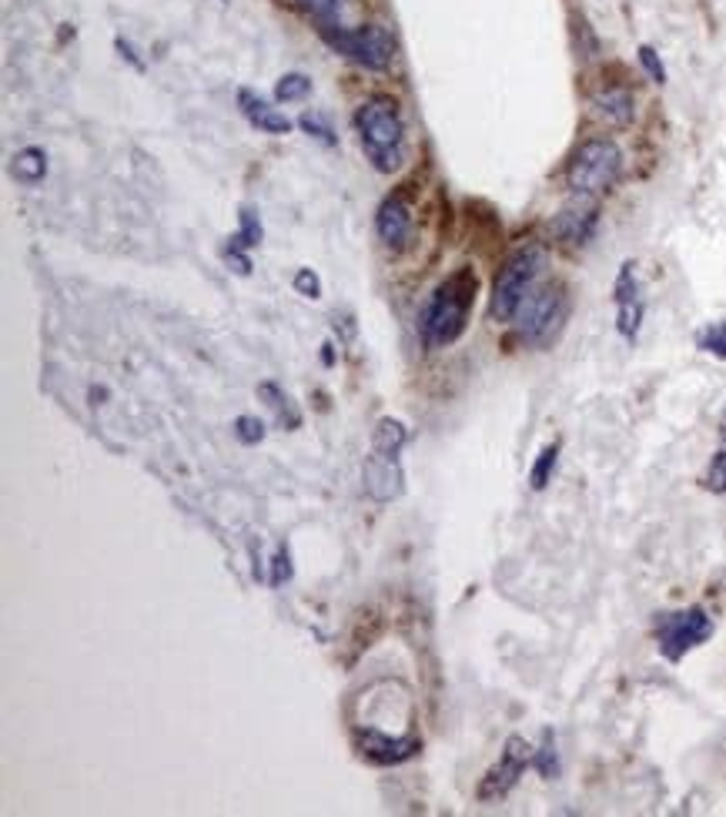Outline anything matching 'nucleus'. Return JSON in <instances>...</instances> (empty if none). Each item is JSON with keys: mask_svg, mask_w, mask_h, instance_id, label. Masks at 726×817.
Listing matches in <instances>:
<instances>
[{"mask_svg": "<svg viewBox=\"0 0 726 817\" xmlns=\"http://www.w3.org/2000/svg\"><path fill=\"white\" fill-rule=\"evenodd\" d=\"M706 489L713 493H726V449H719L709 463V473H706Z\"/></svg>", "mask_w": 726, "mask_h": 817, "instance_id": "25", "label": "nucleus"}, {"mask_svg": "<svg viewBox=\"0 0 726 817\" xmlns=\"http://www.w3.org/2000/svg\"><path fill=\"white\" fill-rule=\"evenodd\" d=\"M238 107H241V114L258 127V131H265V134H288L292 131V121H288L278 107H271L265 97H258V94H251V91H238Z\"/></svg>", "mask_w": 726, "mask_h": 817, "instance_id": "14", "label": "nucleus"}, {"mask_svg": "<svg viewBox=\"0 0 726 817\" xmlns=\"http://www.w3.org/2000/svg\"><path fill=\"white\" fill-rule=\"evenodd\" d=\"M274 573H271V587H281V583H288L292 580V557H288V550L281 547L278 554H274Z\"/></svg>", "mask_w": 726, "mask_h": 817, "instance_id": "28", "label": "nucleus"}, {"mask_svg": "<svg viewBox=\"0 0 726 817\" xmlns=\"http://www.w3.org/2000/svg\"><path fill=\"white\" fill-rule=\"evenodd\" d=\"M322 34L339 54L352 58L355 64H362L369 71H385L395 61V38L385 28H378V24H362V28H352V31L325 28Z\"/></svg>", "mask_w": 726, "mask_h": 817, "instance_id": "8", "label": "nucleus"}, {"mask_svg": "<svg viewBox=\"0 0 726 817\" xmlns=\"http://www.w3.org/2000/svg\"><path fill=\"white\" fill-rule=\"evenodd\" d=\"M719 439H723V449H726V413H723V420H719Z\"/></svg>", "mask_w": 726, "mask_h": 817, "instance_id": "30", "label": "nucleus"}, {"mask_svg": "<svg viewBox=\"0 0 726 817\" xmlns=\"http://www.w3.org/2000/svg\"><path fill=\"white\" fill-rule=\"evenodd\" d=\"M623 175V152L610 138H590L575 148L566 168V185L572 195L597 198L606 195Z\"/></svg>", "mask_w": 726, "mask_h": 817, "instance_id": "4", "label": "nucleus"}, {"mask_svg": "<svg viewBox=\"0 0 726 817\" xmlns=\"http://www.w3.org/2000/svg\"><path fill=\"white\" fill-rule=\"evenodd\" d=\"M11 175L21 182V185H41L44 175H48V155L41 148H24L14 155L11 162Z\"/></svg>", "mask_w": 726, "mask_h": 817, "instance_id": "16", "label": "nucleus"}, {"mask_svg": "<svg viewBox=\"0 0 726 817\" xmlns=\"http://www.w3.org/2000/svg\"><path fill=\"white\" fill-rule=\"evenodd\" d=\"M593 107L613 127H626L636 117V101H633V94L626 87H606V91H600L593 97Z\"/></svg>", "mask_w": 726, "mask_h": 817, "instance_id": "15", "label": "nucleus"}, {"mask_svg": "<svg viewBox=\"0 0 726 817\" xmlns=\"http://www.w3.org/2000/svg\"><path fill=\"white\" fill-rule=\"evenodd\" d=\"M375 231L385 241V248H392V251H402L412 241V205H408L405 192H395L378 205Z\"/></svg>", "mask_w": 726, "mask_h": 817, "instance_id": "13", "label": "nucleus"}, {"mask_svg": "<svg viewBox=\"0 0 726 817\" xmlns=\"http://www.w3.org/2000/svg\"><path fill=\"white\" fill-rule=\"evenodd\" d=\"M542 271V248L539 245H526L516 255L506 258V265L499 268L496 286H492V299H489V316L496 322H512L519 306L526 302V296L536 289V279Z\"/></svg>", "mask_w": 726, "mask_h": 817, "instance_id": "5", "label": "nucleus"}, {"mask_svg": "<svg viewBox=\"0 0 726 817\" xmlns=\"http://www.w3.org/2000/svg\"><path fill=\"white\" fill-rule=\"evenodd\" d=\"M355 127H359V138H362V152L375 172L392 175L402 168V162H405V121H402V111L392 97H385V94L369 97L355 114Z\"/></svg>", "mask_w": 726, "mask_h": 817, "instance_id": "2", "label": "nucleus"}, {"mask_svg": "<svg viewBox=\"0 0 726 817\" xmlns=\"http://www.w3.org/2000/svg\"><path fill=\"white\" fill-rule=\"evenodd\" d=\"M309 91H312V81H309L305 74H284V77L274 84V97H278L281 104H288V101H302Z\"/></svg>", "mask_w": 726, "mask_h": 817, "instance_id": "19", "label": "nucleus"}, {"mask_svg": "<svg viewBox=\"0 0 726 817\" xmlns=\"http://www.w3.org/2000/svg\"><path fill=\"white\" fill-rule=\"evenodd\" d=\"M613 302H616V329L623 339H636L640 325H643V289L636 279V265L623 261L616 286H613Z\"/></svg>", "mask_w": 726, "mask_h": 817, "instance_id": "10", "label": "nucleus"}, {"mask_svg": "<svg viewBox=\"0 0 726 817\" xmlns=\"http://www.w3.org/2000/svg\"><path fill=\"white\" fill-rule=\"evenodd\" d=\"M295 292L305 296V299H322V282H319V276H315L312 268H299V276H295Z\"/></svg>", "mask_w": 726, "mask_h": 817, "instance_id": "26", "label": "nucleus"}, {"mask_svg": "<svg viewBox=\"0 0 726 817\" xmlns=\"http://www.w3.org/2000/svg\"><path fill=\"white\" fill-rule=\"evenodd\" d=\"M309 134H315V138L322 142V145H335V134H332V127H329V121L322 117V114H315V111H309V114H302V121H299Z\"/></svg>", "mask_w": 726, "mask_h": 817, "instance_id": "24", "label": "nucleus"}, {"mask_svg": "<svg viewBox=\"0 0 726 817\" xmlns=\"http://www.w3.org/2000/svg\"><path fill=\"white\" fill-rule=\"evenodd\" d=\"M258 395H261V399H268V405L274 408V416H278V423H281V426H288V430H299V423H302L299 408L292 405V399H288V395L274 385V382L258 385Z\"/></svg>", "mask_w": 726, "mask_h": 817, "instance_id": "17", "label": "nucleus"}, {"mask_svg": "<svg viewBox=\"0 0 726 817\" xmlns=\"http://www.w3.org/2000/svg\"><path fill=\"white\" fill-rule=\"evenodd\" d=\"M235 436H238L245 446H255V443L265 439V423L255 420V416H238V420H235Z\"/></svg>", "mask_w": 726, "mask_h": 817, "instance_id": "23", "label": "nucleus"}, {"mask_svg": "<svg viewBox=\"0 0 726 817\" xmlns=\"http://www.w3.org/2000/svg\"><path fill=\"white\" fill-rule=\"evenodd\" d=\"M556 463H559V443H552V446H546L539 453V459L529 469V486L532 489H546L549 479H552V473H556Z\"/></svg>", "mask_w": 726, "mask_h": 817, "instance_id": "18", "label": "nucleus"}, {"mask_svg": "<svg viewBox=\"0 0 726 817\" xmlns=\"http://www.w3.org/2000/svg\"><path fill=\"white\" fill-rule=\"evenodd\" d=\"M532 754H536V751H532L519 734H512V737L506 741L499 761H496V764L489 767V774L483 777V784H479V800L506 797V794L516 787V780L522 777V771L532 764Z\"/></svg>", "mask_w": 726, "mask_h": 817, "instance_id": "9", "label": "nucleus"}, {"mask_svg": "<svg viewBox=\"0 0 726 817\" xmlns=\"http://www.w3.org/2000/svg\"><path fill=\"white\" fill-rule=\"evenodd\" d=\"M532 767H536L542 777H552V774L559 771V761H556V737H552V731H546V734H542V747L532 754Z\"/></svg>", "mask_w": 726, "mask_h": 817, "instance_id": "21", "label": "nucleus"}, {"mask_svg": "<svg viewBox=\"0 0 726 817\" xmlns=\"http://www.w3.org/2000/svg\"><path fill=\"white\" fill-rule=\"evenodd\" d=\"M566 312H569V299H566V286L562 282H546V286H536L526 302L519 306L516 312V329H519V339L529 342V345H546L556 339V332L562 329L566 322Z\"/></svg>", "mask_w": 726, "mask_h": 817, "instance_id": "6", "label": "nucleus"}, {"mask_svg": "<svg viewBox=\"0 0 726 817\" xmlns=\"http://www.w3.org/2000/svg\"><path fill=\"white\" fill-rule=\"evenodd\" d=\"M709 637H713V620L706 617L703 607H686L656 617V643L670 663H680L689 650L703 647Z\"/></svg>", "mask_w": 726, "mask_h": 817, "instance_id": "7", "label": "nucleus"}, {"mask_svg": "<svg viewBox=\"0 0 726 817\" xmlns=\"http://www.w3.org/2000/svg\"><path fill=\"white\" fill-rule=\"evenodd\" d=\"M408 433L398 420H382L375 426L372 436V453L365 459L362 479H365V493L375 503H392L402 496V446H405Z\"/></svg>", "mask_w": 726, "mask_h": 817, "instance_id": "3", "label": "nucleus"}, {"mask_svg": "<svg viewBox=\"0 0 726 817\" xmlns=\"http://www.w3.org/2000/svg\"><path fill=\"white\" fill-rule=\"evenodd\" d=\"M640 64L646 68V74L656 81V84H666V68H663V61H660V54L650 48V44H643L640 48Z\"/></svg>", "mask_w": 726, "mask_h": 817, "instance_id": "27", "label": "nucleus"}, {"mask_svg": "<svg viewBox=\"0 0 726 817\" xmlns=\"http://www.w3.org/2000/svg\"><path fill=\"white\" fill-rule=\"evenodd\" d=\"M699 349L716 355V359H726V322H713L703 335H699Z\"/></svg>", "mask_w": 726, "mask_h": 817, "instance_id": "22", "label": "nucleus"}, {"mask_svg": "<svg viewBox=\"0 0 726 817\" xmlns=\"http://www.w3.org/2000/svg\"><path fill=\"white\" fill-rule=\"evenodd\" d=\"M261 241V218L251 208H241V231L231 238V245L238 248H255Z\"/></svg>", "mask_w": 726, "mask_h": 817, "instance_id": "20", "label": "nucleus"}, {"mask_svg": "<svg viewBox=\"0 0 726 817\" xmlns=\"http://www.w3.org/2000/svg\"><path fill=\"white\" fill-rule=\"evenodd\" d=\"M600 221V208L593 198L575 195L572 205H566L556 218H552V235L566 245H587L597 231Z\"/></svg>", "mask_w": 726, "mask_h": 817, "instance_id": "12", "label": "nucleus"}, {"mask_svg": "<svg viewBox=\"0 0 726 817\" xmlns=\"http://www.w3.org/2000/svg\"><path fill=\"white\" fill-rule=\"evenodd\" d=\"M339 4H342V0H302V8L312 11L315 18H332L339 11Z\"/></svg>", "mask_w": 726, "mask_h": 817, "instance_id": "29", "label": "nucleus"}, {"mask_svg": "<svg viewBox=\"0 0 726 817\" xmlns=\"http://www.w3.org/2000/svg\"><path fill=\"white\" fill-rule=\"evenodd\" d=\"M479 296V276L473 268H459L432 292V299L422 309L418 332L428 349H446L463 339L469 325V312Z\"/></svg>", "mask_w": 726, "mask_h": 817, "instance_id": "1", "label": "nucleus"}, {"mask_svg": "<svg viewBox=\"0 0 726 817\" xmlns=\"http://www.w3.org/2000/svg\"><path fill=\"white\" fill-rule=\"evenodd\" d=\"M355 747L365 761L372 764H402L408 757H415L422 751V741L418 737H388L375 727H359L355 731Z\"/></svg>", "mask_w": 726, "mask_h": 817, "instance_id": "11", "label": "nucleus"}]
</instances>
